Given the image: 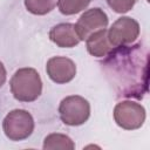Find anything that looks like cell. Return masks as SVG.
<instances>
[{
  "label": "cell",
  "instance_id": "obj_1",
  "mask_svg": "<svg viewBox=\"0 0 150 150\" xmlns=\"http://www.w3.org/2000/svg\"><path fill=\"white\" fill-rule=\"evenodd\" d=\"M102 62L107 77L116 91L125 97L142 98L148 91V50L135 46L115 47Z\"/></svg>",
  "mask_w": 150,
  "mask_h": 150
},
{
  "label": "cell",
  "instance_id": "obj_2",
  "mask_svg": "<svg viewBox=\"0 0 150 150\" xmlns=\"http://www.w3.org/2000/svg\"><path fill=\"white\" fill-rule=\"evenodd\" d=\"M11 91L20 102H33L42 91V81L34 68L18 69L11 79Z\"/></svg>",
  "mask_w": 150,
  "mask_h": 150
},
{
  "label": "cell",
  "instance_id": "obj_3",
  "mask_svg": "<svg viewBox=\"0 0 150 150\" xmlns=\"http://www.w3.org/2000/svg\"><path fill=\"white\" fill-rule=\"evenodd\" d=\"M2 129L11 141H22L32 135L34 130V120L27 110L14 109L4 118Z\"/></svg>",
  "mask_w": 150,
  "mask_h": 150
},
{
  "label": "cell",
  "instance_id": "obj_4",
  "mask_svg": "<svg viewBox=\"0 0 150 150\" xmlns=\"http://www.w3.org/2000/svg\"><path fill=\"white\" fill-rule=\"evenodd\" d=\"M59 114L61 121L67 125H81L90 115L89 102L79 95H71L63 98L59 105Z\"/></svg>",
  "mask_w": 150,
  "mask_h": 150
},
{
  "label": "cell",
  "instance_id": "obj_5",
  "mask_svg": "<svg viewBox=\"0 0 150 150\" xmlns=\"http://www.w3.org/2000/svg\"><path fill=\"white\" fill-rule=\"evenodd\" d=\"M114 120L125 130H135L143 125L145 121L144 108L132 101H122L114 108Z\"/></svg>",
  "mask_w": 150,
  "mask_h": 150
},
{
  "label": "cell",
  "instance_id": "obj_6",
  "mask_svg": "<svg viewBox=\"0 0 150 150\" xmlns=\"http://www.w3.org/2000/svg\"><path fill=\"white\" fill-rule=\"evenodd\" d=\"M139 35L138 22L129 16L117 19L108 29V38L114 47L127 46L132 43Z\"/></svg>",
  "mask_w": 150,
  "mask_h": 150
},
{
  "label": "cell",
  "instance_id": "obj_7",
  "mask_svg": "<svg viewBox=\"0 0 150 150\" xmlns=\"http://www.w3.org/2000/svg\"><path fill=\"white\" fill-rule=\"evenodd\" d=\"M74 26L79 39L87 40L93 33L107 28L108 16L101 8H91L84 12Z\"/></svg>",
  "mask_w": 150,
  "mask_h": 150
},
{
  "label": "cell",
  "instance_id": "obj_8",
  "mask_svg": "<svg viewBox=\"0 0 150 150\" xmlns=\"http://www.w3.org/2000/svg\"><path fill=\"white\" fill-rule=\"evenodd\" d=\"M47 74L55 83L70 82L76 75V66L73 60L64 56H54L47 61Z\"/></svg>",
  "mask_w": 150,
  "mask_h": 150
},
{
  "label": "cell",
  "instance_id": "obj_9",
  "mask_svg": "<svg viewBox=\"0 0 150 150\" xmlns=\"http://www.w3.org/2000/svg\"><path fill=\"white\" fill-rule=\"evenodd\" d=\"M49 39L59 47L70 48L76 46L81 40L79 39L75 26L73 23H59L49 32Z\"/></svg>",
  "mask_w": 150,
  "mask_h": 150
},
{
  "label": "cell",
  "instance_id": "obj_10",
  "mask_svg": "<svg viewBox=\"0 0 150 150\" xmlns=\"http://www.w3.org/2000/svg\"><path fill=\"white\" fill-rule=\"evenodd\" d=\"M86 41L89 54L96 57H104L115 48L109 41L108 30L105 28L93 33Z\"/></svg>",
  "mask_w": 150,
  "mask_h": 150
},
{
  "label": "cell",
  "instance_id": "obj_11",
  "mask_svg": "<svg viewBox=\"0 0 150 150\" xmlns=\"http://www.w3.org/2000/svg\"><path fill=\"white\" fill-rule=\"evenodd\" d=\"M75 148L74 142L63 134H50L45 138L43 149L54 150V149H63V150H73Z\"/></svg>",
  "mask_w": 150,
  "mask_h": 150
},
{
  "label": "cell",
  "instance_id": "obj_12",
  "mask_svg": "<svg viewBox=\"0 0 150 150\" xmlns=\"http://www.w3.org/2000/svg\"><path fill=\"white\" fill-rule=\"evenodd\" d=\"M59 0H25V6L27 11L35 15H45L52 12Z\"/></svg>",
  "mask_w": 150,
  "mask_h": 150
},
{
  "label": "cell",
  "instance_id": "obj_13",
  "mask_svg": "<svg viewBox=\"0 0 150 150\" xmlns=\"http://www.w3.org/2000/svg\"><path fill=\"white\" fill-rule=\"evenodd\" d=\"M91 0H59V9L64 15H73L83 11Z\"/></svg>",
  "mask_w": 150,
  "mask_h": 150
},
{
  "label": "cell",
  "instance_id": "obj_14",
  "mask_svg": "<svg viewBox=\"0 0 150 150\" xmlns=\"http://www.w3.org/2000/svg\"><path fill=\"white\" fill-rule=\"evenodd\" d=\"M136 0H107L109 7L111 9H114L116 13H127L129 12L134 5H135Z\"/></svg>",
  "mask_w": 150,
  "mask_h": 150
},
{
  "label": "cell",
  "instance_id": "obj_15",
  "mask_svg": "<svg viewBox=\"0 0 150 150\" xmlns=\"http://www.w3.org/2000/svg\"><path fill=\"white\" fill-rule=\"evenodd\" d=\"M5 81H6V69H5L4 64H2V62L0 61V88L2 87Z\"/></svg>",
  "mask_w": 150,
  "mask_h": 150
}]
</instances>
